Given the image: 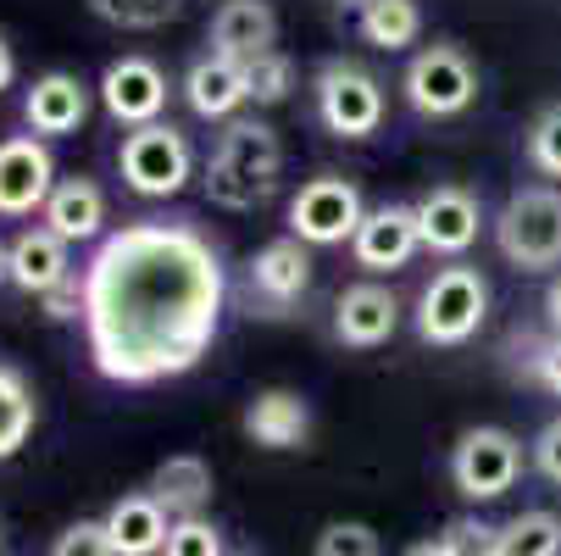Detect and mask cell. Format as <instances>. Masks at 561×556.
<instances>
[{
    "label": "cell",
    "instance_id": "6da1fadb",
    "mask_svg": "<svg viewBox=\"0 0 561 556\" xmlns=\"http://www.w3.org/2000/svg\"><path fill=\"white\" fill-rule=\"evenodd\" d=\"M222 317V257L184 217H139L95 246L84 268L90 362L112 384L190 373Z\"/></svg>",
    "mask_w": 561,
    "mask_h": 556
},
{
    "label": "cell",
    "instance_id": "7a4b0ae2",
    "mask_svg": "<svg viewBox=\"0 0 561 556\" xmlns=\"http://www.w3.org/2000/svg\"><path fill=\"white\" fill-rule=\"evenodd\" d=\"M278 168H284L278 134L256 117H233V123H222L217 150L206 162V195L222 212H251L278 190Z\"/></svg>",
    "mask_w": 561,
    "mask_h": 556
},
{
    "label": "cell",
    "instance_id": "3957f363",
    "mask_svg": "<svg viewBox=\"0 0 561 556\" xmlns=\"http://www.w3.org/2000/svg\"><path fill=\"white\" fill-rule=\"evenodd\" d=\"M495 246L523 273L561 268V190L534 184V190L506 195V206L495 217Z\"/></svg>",
    "mask_w": 561,
    "mask_h": 556
},
{
    "label": "cell",
    "instance_id": "277c9868",
    "mask_svg": "<svg viewBox=\"0 0 561 556\" xmlns=\"http://www.w3.org/2000/svg\"><path fill=\"white\" fill-rule=\"evenodd\" d=\"M490 317V284L478 268H439L417 300V334L428 345H467Z\"/></svg>",
    "mask_w": 561,
    "mask_h": 556
},
{
    "label": "cell",
    "instance_id": "5b68a950",
    "mask_svg": "<svg viewBox=\"0 0 561 556\" xmlns=\"http://www.w3.org/2000/svg\"><path fill=\"white\" fill-rule=\"evenodd\" d=\"M117 168L128 179L134 195H156V201H168L190 184V168H195V156H190V139L173 128V123H145L123 139L117 150Z\"/></svg>",
    "mask_w": 561,
    "mask_h": 556
},
{
    "label": "cell",
    "instance_id": "8992f818",
    "mask_svg": "<svg viewBox=\"0 0 561 556\" xmlns=\"http://www.w3.org/2000/svg\"><path fill=\"white\" fill-rule=\"evenodd\" d=\"M523 473V440L506 429H467L450 451V479L467 501H501Z\"/></svg>",
    "mask_w": 561,
    "mask_h": 556
},
{
    "label": "cell",
    "instance_id": "52a82bcc",
    "mask_svg": "<svg viewBox=\"0 0 561 556\" xmlns=\"http://www.w3.org/2000/svg\"><path fill=\"white\" fill-rule=\"evenodd\" d=\"M317 117L340 139H367L383 123V90L356 61H323L317 67Z\"/></svg>",
    "mask_w": 561,
    "mask_h": 556
},
{
    "label": "cell",
    "instance_id": "ba28073f",
    "mask_svg": "<svg viewBox=\"0 0 561 556\" xmlns=\"http://www.w3.org/2000/svg\"><path fill=\"white\" fill-rule=\"evenodd\" d=\"M362 217H367L362 212V195L340 173H317L289 201V228H295L300 246H345V240H356Z\"/></svg>",
    "mask_w": 561,
    "mask_h": 556
},
{
    "label": "cell",
    "instance_id": "9c48e42d",
    "mask_svg": "<svg viewBox=\"0 0 561 556\" xmlns=\"http://www.w3.org/2000/svg\"><path fill=\"white\" fill-rule=\"evenodd\" d=\"M407 101L423 117H456L478 101V67L456 45H428L407 67Z\"/></svg>",
    "mask_w": 561,
    "mask_h": 556
},
{
    "label": "cell",
    "instance_id": "30bf717a",
    "mask_svg": "<svg viewBox=\"0 0 561 556\" xmlns=\"http://www.w3.org/2000/svg\"><path fill=\"white\" fill-rule=\"evenodd\" d=\"M56 190V162L34 134L0 139V217H28L34 206L45 212Z\"/></svg>",
    "mask_w": 561,
    "mask_h": 556
},
{
    "label": "cell",
    "instance_id": "8fae6325",
    "mask_svg": "<svg viewBox=\"0 0 561 556\" xmlns=\"http://www.w3.org/2000/svg\"><path fill=\"white\" fill-rule=\"evenodd\" d=\"M101 106L128 123V128H145L162 117L168 106V72L156 67L150 56H117L106 72H101Z\"/></svg>",
    "mask_w": 561,
    "mask_h": 556
},
{
    "label": "cell",
    "instance_id": "7c38bea8",
    "mask_svg": "<svg viewBox=\"0 0 561 556\" xmlns=\"http://www.w3.org/2000/svg\"><path fill=\"white\" fill-rule=\"evenodd\" d=\"M417 246H423L417 206H394V201L378 206V212H367L362 228H356V240H351L356 268H367V273H394V268H407V262L417 257Z\"/></svg>",
    "mask_w": 561,
    "mask_h": 556
},
{
    "label": "cell",
    "instance_id": "4fadbf2b",
    "mask_svg": "<svg viewBox=\"0 0 561 556\" xmlns=\"http://www.w3.org/2000/svg\"><path fill=\"white\" fill-rule=\"evenodd\" d=\"M417 228H423V246L439 257H461L478 240V195L461 184H439L417 201Z\"/></svg>",
    "mask_w": 561,
    "mask_h": 556
},
{
    "label": "cell",
    "instance_id": "5bb4252c",
    "mask_svg": "<svg viewBox=\"0 0 561 556\" xmlns=\"http://www.w3.org/2000/svg\"><path fill=\"white\" fill-rule=\"evenodd\" d=\"M184 101H190V112H195V117H206V123H233V112L251 101L245 61L201 56V61L184 72Z\"/></svg>",
    "mask_w": 561,
    "mask_h": 556
},
{
    "label": "cell",
    "instance_id": "9a60e30c",
    "mask_svg": "<svg viewBox=\"0 0 561 556\" xmlns=\"http://www.w3.org/2000/svg\"><path fill=\"white\" fill-rule=\"evenodd\" d=\"M206 39H211V56L256 61V56L273 50V39H278V18H273L267 0H222Z\"/></svg>",
    "mask_w": 561,
    "mask_h": 556
},
{
    "label": "cell",
    "instance_id": "2e32d148",
    "mask_svg": "<svg viewBox=\"0 0 561 556\" xmlns=\"http://www.w3.org/2000/svg\"><path fill=\"white\" fill-rule=\"evenodd\" d=\"M394 324H400V300L383 290V284H351L340 300H334V334L345 340V345H356V351H373V345H383L389 334H394Z\"/></svg>",
    "mask_w": 561,
    "mask_h": 556
},
{
    "label": "cell",
    "instance_id": "e0dca14e",
    "mask_svg": "<svg viewBox=\"0 0 561 556\" xmlns=\"http://www.w3.org/2000/svg\"><path fill=\"white\" fill-rule=\"evenodd\" d=\"M101 523H106L112 556H162V545H168V534H173V518L156 507L150 490L112 501V512H106Z\"/></svg>",
    "mask_w": 561,
    "mask_h": 556
},
{
    "label": "cell",
    "instance_id": "ac0fdd59",
    "mask_svg": "<svg viewBox=\"0 0 561 556\" xmlns=\"http://www.w3.org/2000/svg\"><path fill=\"white\" fill-rule=\"evenodd\" d=\"M245 434L262 451H295L311 434V407L300 389H262L256 401L245 407Z\"/></svg>",
    "mask_w": 561,
    "mask_h": 556
},
{
    "label": "cell",
    "instance_id": "d6986e66",
    "mask_svg": "<svg viewBox=\"0 0 561 556\" xmlns=\"http://www.w3.org/2000/svg\"><path fill=\"white\" fill-rule=\"evenodd\" d=\"M23 117H28L34 134H56V139L78 134L84 117H90V90L78 84L72 72H45V78H34V90L23 101Z\"/></svg>",
    "mask_w": 561,
    "mask_h": 556
},
{
    "label": "cell",
    "instance_id": "ffe728a7",
    "mask_svg": "<svg viewBox=\"0 0 561 556\" xmlns=\"http://www.w3.org/2000/svg\"><path fill=\"white\" fill-rule=\"evenodd\" d=\"M211 490H217V479H211V467L201 462V456H168L162 467L150 473V496H156V507H162L173 523L179 518H206V507H211Z\"/></svg>",
    "mask_w": 561,
    "mask_h": 556
},
{
    "label": "cell",
    "instance_id": "44dd1931",
    "mask_svg": "<svg viewBox=\"0 0 561 556\" xmlns=\"http://www.w3.org/2000/svg\"><path fill=\"white\" fill-rule=\"evenodd\" d=\"M72 279V262H67V240L50 228H23L12 240V284L28 290V295H50L56 284Z\"/></svg>",
    "mask_w": 561,
    "mask_h": 556
},
{
    "label": "cell",
    "instance_id": "7402d4cb",
    "mask_svg": "<svg viewBox=\"0 0 561 556\" xmlns=\"http://www.w3.org/2000/svg\"><path fill=\"white\" fill-rule=\"evenodd\" d=\"M106 223V195L95 179H56L50 201H45V228L61 234V240H95Z\"/></svg>",
    "mask_w": 561,
    "mask_h": 556
},
{
    "label": "cell",
    "instance_id": "603a6c76",
    "mask_svg": "<svg viewBox=\"0 0 561 556\" xmlns=\"http://www.w3.org/2000/svg\"><path fill=\"white\" fill-rule=\"evenodd\" d=\"M251 284H256L273 306H289V300L306 295V284H311V246H300L295 234H289V240L262 246L256 262H251Z\"/></svg>",
    "mask_w": 561,
    "mask_h": 556
},
{
    "label": "cell",
    "instance_id": "cb8c5ba5",
    "mask_svg": "<svg viewBox=\"0 0 561 556\" xmlns=\"http://www.w3.org/2000/svg\"><path fill=\"white\" fill-rule=\"evenodd\" d=\"M417 34H423L417 0H367L362 7V39L378 50H407Z\"/></svg>",
    "mask_w": 561,
    "mask_h": 556
},
{
    "label": "cell",
    "instance_id": "d4e9b609",
    "mask_svg": "<svg viewBox=\"0 0 561 556\" xmlns=\"http://www.w3.org/2000/svg\"><path fill=\"white\" fill-rule=\"evenodd\" d=\"M34 434V389L18 367L0 362V462L18 456Z\"/></svg>",
    "mask_w": 561,
    "mask_h": 556
},
{
    "label": "cell",
    "instance_id": "484cf974",
    "mask_svg": "<svg viewBox=\"0 0 561 556\" xmlns=\"http://www.w3.org/2000/svg\"><path fill=\"white\" fill-rule=\"evenodd\" d=\"M495 556H561V518L556 512H517L495 534Z\"/></svg>",
    "mask_w": 561,
    "mask_h": 556
},
{
    "label": "cell",
    "instance_id": "4316f807",
    "mask_svg": "<svg viewBox=\"0 0 561 556\" xmlns=\"http://www.w3.org/2000/svg\"><path fill=\"white\" fill-rule=\"evenodd\" d=\"M179 7L184 0H90V12L95 18H106V23H117V29H162L168 18H179Z\"/></svg>",
    "mask_w": 561,
    "mask_h": 556
},
{
    "label": "cell",
    "instance_id": "83f0119b",
    "mask_svg": "<svg viewBox=\"0 0 561 556\" xmlns=\"http://www.w3.org/2000/svg\"><path fill=\"white\" fill-rule=\"evenodd\" d=\"M245 78H251V101H256V106H278V101H289L295 61H289L284 50H267V56L245 61Z\"/></svg>",
    "mask_w": 561,
    "mask_h": 556
},
{
    "label": "cell",
    "instance_id": "f1b7e54d",
    "mask_svg": "<svg viewBox=\"0 0 561 556\" xmlns=\"http://www.w3.org/2000/svg\"><path fill=\"white\" fill-rule=\"evenodd\" d=\"M311 556H383V545H378V529L373 523L334 518L323 534H317V551Z\"/></svg>",
    "mask_w": 561,
    "mask_h": 556
},
{
    "label": "cell",
    "instance_id": "f546056e",
    "mask_svg": "<svg viewBox=\"0 0 561 556\" xmlns=\"http://www.w3.org/2000/svg\"><path fill=\"white\" fill-rule=\"evenodd\" d=\"M528 156H534L539 173L561 179V101L534 117V128H528Z\"/></svg>",
    "mask_w": 561,
    "mask_h": 556
},
{
    "label": "cell",
    "instance_id": "4dcf8cb0",
    "mask_svg": "<svg viewBox=\"0 0 561 556\" xmlns=\"http://www.w3.org/2000/svg\"><path fill=\"white\" fill-rule=\"evenodd\" d=\"M162 556H222V534L206 523V518H179Z\"/></svg>",
    "mask_w": 561,
    "mask_h": 556
},
{
    "label": "cell",
    "instance_id": "1f68e13d",
    "mask_svg": "<svg viewBox=\"0 0 561 556\" xmlns=\"http://www.w3.org/2000/svg\"><path fill=\"white\" fill-rule=\"evenodd\" d=\"M50 556H112V540H106V523L95 518H78L72 529H61L56 551Z\"/></svg>",
    "mask_w": 561,
    "mask_h": 556
},
{
    "label": "cell",
    "instance_id": "d6a6232c",
    "mask_svg": "<svg viewBox=\"0 0 561 556\" xmlns=\"http://www.w3.org/2000/svg\"><path fill=\"white\" fill-rule=\"evenodd\" d=\"M495 534L501 529H490V523H478V518H456L439 540L456 551V556H495Z\"/></svg>",
    "mask_w": 561,
    "mask_h": 556
},
{
    "label": "cell",
    "instance_id": "836d02e7",
    "mask_svg": "<svg viewBox=\"0 0 561 556\" xmlns=\"http://www.w3.org/2000/svg\"><path fill=\"white\" fill-rule=\"evenodd\" d=\"M534 467L545 473L550 485H561V418H550L534 440Z\"/></svg>",
    "mask_w": 561,
    "mask_h": 556
},
{
    "label": "cell",
    "instance_id": "e575fe53",
    "mask_svg": "<svg viewBox=\"0 0 561 556\" xmlns=\"http://www.w3.org/2000/svg\"><path fill=\"white\" fill-rule=\"evenodd\" d=\"M528 367H534V378H539L550 395H561V334L539 340V345H534V356H528Z\"/></svg>",
    "mask_w": 561,
    "mask_h": 556
},
{
    "label": "cell",
    "instance_id": "d590c367",
    "mask_svg": "<svg viewBox=\"0 0 561 556\" xmlns=\"http://www.w3.org/2000/svg\"><path fill=\"white\" fill-rule=\"evenodd\" d=\"M78 311H84V279H67V284H56L45 295V317H50V324H67V317H78Z\"/></svg>",
    "mask_w": 561,
    "mask_h": 556
},
{
    "label": "cell",
    "instance_id": "8d00e7d4",
    "mask_svg": "<svg viewBox=\"0 0 561 556\" xmlns=\"http://www.w3.org/2000/svg\"><path fill=\"white\" fill-rule=\"evenodd\" d=\"M545 317H550V334H561V279L545 290Z\"/></svg>",
    "mask_w": 561,
    "mask_h": 556
},
{
    "label": "cell",
    "instance_id": "74e56055",
    "mask_svg": "<svg viewBox=\"0 0 561 556\" xmlns=\"http://www.w3.org/2000/svg\"><path fill=\"white\" fill-rule=\"evenodd\" d=\"M12 78H18V56H12V45H7V39H0V90H7Z\"/></svg>",
    "mask_w": 561,
    "mask_h": 556
},
{
    "label": "cell",
    "instance_id": "f35d334b",
    "mask_svg": "<svg viewBox=\"0 0 561 556\" xmlns=\"http://www.w3.org/2000/svg\"><path fill=\"white\" fill-rule=\"evenodd\" d=\"M407 556H456V551H450L445 540H423V545H412Z\"/></svg>",
    "mask_w": 561,
    "mask_h": 556
},
{
    "label": "cell",
    "instance_id": "ab89813d",
    "mask_svg": "<svg viewBox=\"0 0 561 556\" xmlns=\"http://www.w3.org/2000/svg\"><path fill=\"white\" fill-rule=\"evenodd\" d=\"M0 279H12V246H0Z\"/></svg>",
    "mask_w": 561,
    "mask_h": 556
},
{
    "label": "cell",
    "instance_id": "60d3db41",
    "mask_svg": "<svg viewBox=\"0 0 561 556\" xmlns=\"http://www.w3.org/2000/svg\"><path fill=\"white\" fill-rule=\"evenodd\" d=\"M340 7H367V0H340Z\"/></svg>",
    "mask_w": 561,
    "mask_h": 556
}]
</instances>
